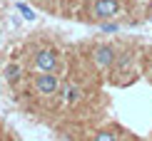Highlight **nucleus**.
Listing matches in <instances>:
<instances>
[{
    "label": "nucleus",
    "instance_id": "1",
    "mask_svg": "<svg viewBox=\"0 0 152 141\" xmlns=\"http://www.w3.org/2000/svg\"><path fill=\"white\" fill-rule=\"evenodd\" d=\"M35 92L42 94V97H53V94H58V92H60V79H58V74H53V72L37 74V77H35Z\"/></svg>",
    "mask_w": 152,
    "mask_h": 141
},
{
    "label": "nucleus",
    "instance_id": "2",
    "mask_svg": "<svg viewBox=\"0 0 152 141\" xmlns=\"http://www.w3.org/2000/svg\"><path fill=\"white\" fill-rule=\"evenodd\" d=\"M115 60H117V52H115L112 45H100V47L92 50V62H95V67H100V69L112 67Z\"/></svg>",
    "mask_w": 152,
    "mask_h": 141
},
{
    "label": "nucleus",
    "instance_id": "3",
    "mask_svg": "<svg viewBox=\"0 0 152 141\" xmlns=\"http://www.w3.org/2000/svg\"><path fill=\"white\" fill-rule=\"evenodd\" d=\"M33 67L40 72H55L58 69V52L55 50H37L33 57Z\"/></svg>",
    "mask_w": 152,
    "mask_h": 141
},
{
    "label": "nucleus",
    "instance_id": "4",
    "mask_svg": "<svg viewBox=\"0 0 152 141\" xmlns=\"http://www.w3.org/2000/svg\"><path fill=\"white\" fill-rule=\"evenodd\" d=\"M120 12V0H95L92 15L95 20H110Z\"/></svg>",
    "mask_w": 152,
    "mask_h": 141
},
{
    "label": "nucleus",
    "instance_id": "5",
    "mask_svg": "<svg viewBox=\"0 0 152 141\" xmlns=\"http://www.w3.org/2000/svg\"><path fill=\"white\" fill-rule=\"evenodd\" d=\"M62 94H65V101H70V104H77V101H82V89H80L77 84H65Z\"/></svg>",
    "mask_w": 152,
    "mask_h": 141
},
{
    "label": "nucleus",
    "instance_id": "6",
    "mask_svg": "<svg viewBox=\"0 0 152 141\" xmlns=\"http://www.w3.org/2000/svg\"><path fill=\"white\" fill-rule=\"evenodd\" d=\"M20 77H23V67L20 65H8L5 67V79L8 82L15 84V82H20Z\"/></svg>",
    "mask_w": 152,
    "mask_h": 141
},
{
    "label": "nucleus",
    "instance_id": "7",
    "mask_svg": "<svg viewBox=\"0 0 152 141\" xmlns=\"http://www.w3.org/2000/svg\"><path fill=\"white\" fill-rule=\"evenodd\" d=\"M15 10L18 12H23V17H25V20H35V10L33 8H28V5H25V3H15Z\"/></svg>",
    "mask_w": 152,
    "mask_h": 141
},
{
    "label": "nucleus",
    "instance_id": "8",
    "mask_svg": "<svg viewBox=\"0 0 152 141\" xmlns=\"http://www.w3.org/2000/svg\"><path fill=\"white\" fill-rule=\"evenodd\" d=\"M95 141H117V136H115V131H100V134H95Z\"/></svg>",
    "mask_w": 152,
    "mask_h": 141
},
{
    "label": "nucleus",
    "instance_id": "9",
    "mask_svg": "<svg viewBox=\"0 0 152 141\" xmlns=\"http://www.w3.org/2000/svg\"><path fill=\"white\" fill-rule=\"evenodd\" d=\"M102 30L105 32H120V25L117 22H107V25H102Z\"/></svg>",
    "mask_w": 152,
    "mask_h": 141
},
{
    "label": "nucleus",
    "instance_id": "10",
    "mask_svg": "<svg viewBox=\"0 0 152 141\" xmlns=\"http://www.w3.org/2000/svg\"><path fill=\"white\" fill-rule=\"evenodd\" d=\"M142 3H147V0H142Z\"/></svg>",
    "mask_w": 152,
    "mask_h": 141
},
{
    "label": "nucleus",
    "instance_id": "11",
    "mask_svg": "<svg viewBox=\"0 0 152 141\" xmlns=\"http://www.w3.org/2000/svg\"><path fill=\"white\" fill-rule=\"evenodd\" d=\"M150 22H152V17H150Z\"/></svg>",
    "mask_w": 152,
    "mask_h": 141
}]
</instances>
